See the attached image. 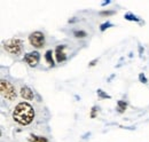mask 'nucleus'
<instances>
[{"instance_id":"f3484780","label":"nucleus","mask_w":149,"mask_h":142,"mask_svg":"<svg viewBox=\"0 0 149 142\" xmlns=\"http://www.w3.org/2000/svg\"><path fill=\"white\" fill-rule=\"evenodd\" d=\"M139 79H140V81H141V83L147 84V78L145 77V74H143V73H140V74H139Z\"/></svg>"},{"instance_id":"6e6552de","label":"nucleus","mask_w":149,"mask_h":142,"mask_svg":"<svg viewBox=\"0 0 149 142\" xmlns=\"http://www.w3.org/2000/svg\"><path fill=\"white\" fill-rule=\"evenodd\" d=\"M28 141L29 142H49L47 138L41 136V135H35V134H31V135L28 138Z\"/></svg>"},{"instance_id":"0eeeda50","label":"nucleus","mask_w":149,"mask_h":142,"mask_svg":"<svg viewBox=\"0 0 149 142\" xmlns=\"http://www.w3.org/2000/svg\"><path fill=\"white\" fill-rule=\"evenodd\" d=\"M65 47H67L65 45H58V46H56L55 51H54V55H55V58L57 63H63L67 60V54L64 52Z\"/></svg>"},{"instance_id":"39448f33","label":"nucleus","mask_w":149,"mask_h":142,"mask_svg":"<svg viewBox=\"0 0 149 142\" xmlns=\"http://www.w3.org/2000/svg\"><path fill=\"white\" fill-rule=\"evenodd\" d=\"M23 61L31 68H36L38 64H39V61H40V54L39 52H30V53L24 54V57H23Z\"/></svg>"},{"instance_id":"423d86ee","label":"nucleus","mask_w":149,"mask_h":142,"mask_svg":"<svg viewBox=\"0 0 149 142\" xmlns=\"http://www.w3.org/2000/svg\"><path fill=\"white\" fill-rule=\"evenodd\" d=\"M19 96L25 101H32L35 99V92L29 86H22L19 88Z\"/></svg>"},{"instance_id":"ddd939ff","label":"nucleus","mask_w":149,"mask_h":142,"mask_svg":"<svg viewBox=\"0 0 149 142\" xmlns=\"http://www.w3.org/2000/svg\"><path fill=\"white\" fill-rule=\"evenodd\" d=\"M96 93H97V96H99L100 99H110V97H111L110 95H108L107 93H104L102 89H97Z\"/></svg>"},{"instance_id":"4468645a","label":"nucleus","mask_w":149,"mask_h":142,"mask_svg":"<svg viewBox=\"0 0 149 142\" xmlns=\"http://www.w3.org/2000/svg\"><path fill=\"white\" fill-rule=\"evenodd\" d=\"M99 14H100V16H111V15L116 14V12L115 10H101Z\"/></svg>"},{"instance_id":"20e7f679","label":"nucleus","mask_w":149,"mask_h":142,"mask_svg":"<svg viewBox=\"0 0 149 142\" xmlns=\"http://www.w3.org/2000/svg\"><path fill=\"white\" fill-rule=\"evenodd\" d=\"M29 42L33 48H42L45 46V35L41 31H33L29 35Z\"/></svg>"},{"instance_id":"dca6fc26","label":"nucleus","mask_w":149,"mask_h":142,"mask_svg":"<svg viewBox=\"0 0 149 142\" xmlns=\"http://www.w3.org/2000/svg\"><path fill=\"white\" fill-rule=\"evenodd\" d=\"M96 111H97V108L96 106H93L92 108V110H91V118H95L96 117Z\"/></svg>"},{"instance_id":"7ed1b4c3","label":"nucleus","mask_w":149,"mask_h":142,"mask_svg":"<svg viewBox=\"0 0 149 142\" xmlns=\"http://www.w3.org/2000/svg\"><path fill=\"white\" fill-rule=\"evenodd\" d=\"M0 92H1L2 97L6 99V100H8V101H13L17 96L16 89L14 87V85L10 81L5 80V79H2L0 81Z\"/></svg>"},{"instance_id":"9b49d317","label":"nucleus","mask_w":149,"mask_h":142,"mask_svg":"<svg viewBox=\"0 0 149 142\" xmlns=\"http://www.w3.org/2000/svg\"><path fill=\"white\" fill-rule=\"evenodd\" d=\"M74 38H78V39H83V38H86L87 32L86 31H83V30H76L74 31Z\"/></svg>"},{"instance_id":"a211bd4d","label":"nucleus","mask_w":149,"mask_h":142,"mask_svg":"<svg viewBox=\"0 0 149 142\" xmlns=\"http://www.w3.org/2000/svg\"><path fill=\"white\" fill-rule=\"evenodd\" d=\"M96 62H97V60H93V61H92V62L88 64V67H90V68H91V67H94V65L96 64Z\"/></svg>"},{"instance_id":"f257e3e1","label":"nucleus","mask_w":149,"mask_h":142,"mask_svg":"<svg viewBox=\"0 0 149 142\" xmlns=\"http://www.w3.org/2000/svg\"><path fill=\"white\" fill-rule=\"evenodd\" d=\"M35 117H36V112L33 106L25 101L17 103L13 110V120L21 126L30 125L33 122Z\"/></svg>"},{"instance_id":"1a4fd4ad","label":"nucleus","mask_w":149,"mask_h":142,"mask_svg":"<svg viewBox=\"0 0 149 142\" xmlns=\"http://www.w3.org/2000/svg\"><path fill=\"white\" fill-rule=\"evenodd\" d=\"M45 60H46V62L51 65V67H54V58H53V52L51 51V49H48L46 53H45Z\"/></svg>"},{"instance_id":"9d476101","label":"nucleus","mask_w":149,"mask_h":142,"mask_svg":"<svg viewBox=\"0 0 149 142\" xmlns=\"http://www.w3.org/2000/svg\"><path fill=\"white\" fill-rule=\"evenodd\" d=\"M126 108H127V103H126L125 101H123V100H119V101H117V111H118L119 113H123V112H125Z\"/></svg>"},{"instance_id":"f8f14e48","label":"nucleus","mask_w":149,"mask_h":142,"mask_svg":"<svg viewBox=\"0 0 149 142\" xmlns=\"http://www.w3.org/2000/svg\"><path fill=\"white\" fill-rule=\"evenodd\" d=\"M125 19H127V21H132V22H139L140 21V18L136 17L135 15H133V14H131V13H127V14H125Z\"/></svg>"},{"instance_id":"2eb2a0df","label":"nucleus","mask_w":149,"mask_h":142,"mask_svg":"<svg viewBox=\"0 0 149 142\" xmlns=\"http://www.w3.org/2000/svg\"><path fill=\"white\" fill-rule=\"evenodd\" d=\"M110 26H112V24L110 23V22H106V23H102V24L100 25V31H101V32H103L106 29H108V28H110Z\"/></svg>"},{"instance_id":"f03ea898","label":"nucleus","mask_w":149,"mask_h":142,"mask_svg":"<svg viewBox=\"0 0 149 142\" xmlns=\"http://www.w3.org/2000/svg\"><path fill=\"white\" fill-rule=\"evenodd\" d=\"M3 48L7 53L19 56L23 52V41L19 38H12L3 42Z\"/></svg>"}]
</instances>
